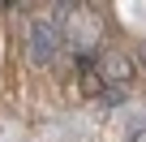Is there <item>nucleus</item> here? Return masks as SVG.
Returning a JSON list of instances; mask_svg holds the SVG:
<instances>
[{
	"mask_svg": "<svg viewBox=\"0 0 146 142\" xmlns=\"http://www.w3.org/2000/svg\"><path fill=\"white\" fill-rule=\"evenodd\" d=\"M60 47V35H56V22H35L30 26V60L35 65H47Z\"/></svg>",
	"mask_w": 146,
	"mask_h": 142,
	"instance_id": "obj_1",
	"label": "nucleus"
},
{
	"mask_svg": "<svg viewBox=\"0 0 146 142\" xmlns=\"http://www.w3.org/2000/svg\"><path fill=\"white\" fill-rule=\"evenodd\" d=\"M99 73L112 78V82H129V78H133V60L120 56V52H108V56L99 60Z\"/></svg>",
	"mask_w": 146,
	"mask_h": 142,
	"instance_id": "obj_2",
	"label": "nucleus"
},
{
	"mask_svg": "<svg viewBox=\"0 0 146 142\" xmlns=\"http://www.w3.org/2000/svg\"><path fill=\"white\" fill-rule=\"evenodd\" d=\"M142 56H146V52H142Z\"/></svg>",
	"mask_w": 146,
	"mask_h": 142,
	"instance_id": "obj_3",
	"label": "nucleus"
}]
</instances>
